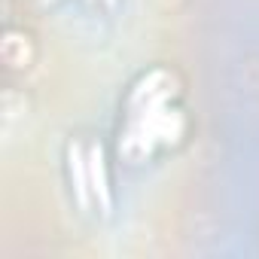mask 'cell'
I'll list each match as a JSON object with an SVG mask.
<instances>
[{"mask_svg": "<svg viewBox=\"0 0 259 259\" xmlns=\"http://www.w3.org/2000/svg\"><path fill=\"white\" fill-rule=\"evenodd\" d=\"M4 58H7V64H13V67H25V64L31 61V43H28V37L10 31L7 40H4Z\"/></svg>", "mask_w": 259, "mask_h": 259, "instance_id": "1", "label": "cell"}]
</instances>
